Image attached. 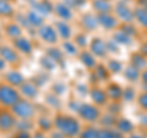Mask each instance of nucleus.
I'll return each mask as SVG.
<instances>
[{"label":"nucleus","mask_w":147,"mask_h":138,"mask_svg":"<svg viewBox=\"0 0 147 138\" xmlns=\"http://www.w3.org/2000/svg\"><path fill=\"white\" fill-rule=\"evenodd\" d=\"M135 99V89L132 88V87H125V88L123 89V98L121 100L124 102H132V100Z\"/></svg>","instance_id":"4c0bfd02"},{"label":"nucleus","mask_w":147,"mask_h":138,"mask_svg":"<svg viewBox=\"0 0 147 138\" xmlns=\"http://www.w3.org/2000/svg\"><path fill=\"white\" fill-rule=\"evenodd\" d=\"M26 20H27V22H28L30 26H32V27H38V28L44 23L43 16L40 15V13H38L37 11H34V10L28 11V13L26 15Z\"/></svg>","instance_id":"5701e85b"},{"label":"nucleus","mask_w":147,"mask_h":138,"mask_svg":"<svg viewBox=\"0 0 147 138\" xmlns=\"http://www.w3.org/2000/svg\"><path fill=\"white\" fill-rule=\"evenodd\" d=\"M74 43L77 45V48H85L86 45H87L86 36H84V34H77L75 37V40H74Z\"/></svg>","instance_id":"79ce46f5"},{"label":"nucleus","mask_w":147,"mask_h":138,"mask_svg":"<svg viewBox=\"0 0 147 138\" xmlns=\"http://www.w3.org/2000/svg\"><path fill=\"white\" fill-rule=\"evenodd\" d=\"M40 65L44 67V70L53 71V70H55V67H57L58 64L55 62L53 59H50L48 55H45V56H43L42 59H40Z\"/></svg>","instance_id":"c9c22d12"},{"label":"nucleus","mask_w":147,"mask_h":138,"mask_svg":"<svg viewBox=\"0 0 147 138\" xmlns=\"http://www.w3.org/2000/svg\"><path fill=\"white\" fill-rule=\"evenodd\" d=\"M63 50L69 55H77L79 54V49H77V45L70 42V40H64L63 43Z\"/></svg>","instance_id":"72a5a7b5"},{"label":"nucleus","mask_w":147,"mask_h":138,"mask_svg":"<svg viewBox=\"0 0 147 138\" xmlns=\"http://www.w3.org/2000/svg\"><path fill=\"white\" fill-rule=\"evenodd\" d=\"M6 82H7V84H10L12 87H20L25 82V77L22 73L13 70L6 73Z\"/></svg>","instance_id":"4be33fe9"},{"label":"nucleus","mask_w":147,"mask_h":138,"mask_svg":"<svg viewBox=\"0 0 147 138\" xmlns=\"http://www.w3.org/2000/svg\"><path fill=\"white\" fill-rule=\"evenodd\" d=\"M80 61L82 62V65L86 68H88V70H93L96 65H97L96 56L91 52H86V50L80 53Z\"/></svg>","instance_id":"aec40b11"},{"label":"nucleus","mask_w":147,"mask_h":138,"mask_svg":"<svg viewBox=\"0 0 147 138\" xmlns=\"http://www.w3.org/2000/svg\"><path fill=\"white\" fill-rule=\"evenodd\" d=\"M54 11L57 13V16L59 18H61V21H69L72 17V11L66 4L59 3L54 6Z\"/></svg>","instance_id":"a211bd4d"},{"label":"nucleus","mask_w":147,"mask_h":138,"mask_svg":"<svg viewBox=\"0 0 147 138\" xmlns=\"http://www.w3.org/2000/svg\"><path fill=\"white\" fill-rule=\"evenodd\" d=\"M5 67H6V62L1 56H0V71H3Z\"/></svg>","instance_id":"8fccbe9b"},{"label":"nucleus","mask_w":147,"mask_h":138,"mask_svg":"<svg viewBox=\"0 0 147 138\" xmlns=\"http://www.w3.org/2000/svg\"><path fill=\"white\" fill-rule=\"evenodd\" d=\"M0 39H1V32H0Z\"/></svg>","instance_id":"603ef678"},{"label":"nucleus","mask_w":147,"mask_h":138,"mask_svg":"<svg viewBox=\"0 0 147 138\" xmlns=\"http://www.w3.org/2000/svg\"><path fill=\"white\" fill-rule=\"evenodd\" d=\"M134 20H136L139 23L144 27V28H147V10L146 7H137L134 10Z\"/></svg>","instance_id":"393cba45"},{"label":"nucleus","mask_w":147,"mask_h":138,"mask_svg":"<svg viewBox=\"0 0 147 138\" xmlns=\"http://www.w3.org/2000/svg\"><path fill=\"white\" fill-rule=\"evenodd\" d=\"M66 87L64 83H55L53 86V93H55L57 95H61L63 93H65Z\"/></svg>","instance_id":"37998d69"},{"label":"nucleus","mask_w":147,"mask_h":138,"mask_svg":"<svg viewBox=\"0 0 147 138\" xmlns=\"http://www.w3.org/2000/svg\"><path fill=\"white\" fill-rule=\"evenodd\" d=\"M130 65L136 67L137 70H145V68L147 67V58L145 56V55H142L140 52L139 53H134L131 55L130 58Z\"/></svg>","instance_id":"412c9836"},{"label":"nucleus","mask_w":147,"mask_h":138,"mask_svg":"<svg viewBox=\"0 0 147 138\" xmlns=\"http://www.w3.org/2000/svg\"><path fill=\"white\" fill-rule=\"evenodd\" d=\"M47 55L53 59V60L58 64V65H61L63 61H64V54H63V50L59 49V48H49L47 50Z\"/></svg>","instance_id":"cd10ccee"},{"label":"nucleus","mask_w":147,"mask_h":138,"mask_svg":"<svg viewBox=\"0 0 147 138\" xmlns=\"http://www.w3.org/2000/svg\"><path fill=\"white\" fill-rule=\"evenodd\" d=\"M140 53L142 55H145V56L147 58V42H145L144 44L141 45V48H140Z\"/></svg>","instance_id":"de8ad7c7"},{"label":"nucleus","mask_w":147,"mask_h":138,"mask_svg":"<svg viewBox=\"0 0 147 138\" xmlns=\"http://www.w3.org/2000/svg\"><path fill=\"white\" fill-rule=\"evenodd\" d=\"M98 133H99V130L90 126L85 128V130H81L79 133V137L80 138H98Z\"/></svg>","instance_id":"473e14b6"},{"label":"nucleus","mask_w":147,"mask_h":138,"mask_svg":"<svg viewBox=\"0 0 147 138\" xmlns=\"http://www.w3.org/2000/svg\"><path fill=\"white\" fill-rule=\"evenodd\" d=\"M137 103H139V107L144 110L145 113H147V92L146 90L139 95V98H137Z\"/></svg>","instance_id":"ea45409f"},{"label":"nucleus","mask_w":147,"mask_h":138,"mask_svg":"<svg viewBox=\"0 0 147 138\" xmlns=\"http://www.w3.org/2000/svg\"><path fill=\"white\" fill-rule=\"evenodd\" d=\"M20 94L22 96H25L26 99H34L38 95V86L34 82L31 81H25L24 83L20 86Z\"/></svg>","instance_id":"9b49d317"},{"label":"nucleus","mask_w":147,"mask_h":138,"mask_svg":"<svg viewBox=\"0 0 147 138\" xmlns=\"http://www.w3.org/2000/svg\"><path fill=\"white\" fill-rule=\"evenodd\" d=\"M0 56H1L6 64H17L20 61V56H18V52L9 45H0Z\"/></svg>","instance_id":"6e6552de"},{"label":"nucleus","mask_w":147,"mask_h":138,"mask_svg":"<svg viewBox=\"0 0 147 138\" xmlns=\"http://www.w3.org/2000/svg\"><path fill=\"white\" fill-rule=\"evenodd\" d=\"M124 76H125V78H126L127 81L136 82L140 78V76H141V71L137 70L136 67L130 65V66H127L125 70H124Z\"/></svg>","instance_id":"bb28decb"},{"label":"nucleus","mask_w":147,"mask_h":138,"mask_svg":"<svg viewBox=\"0 0 147 138\" xmlns=\"http://www.w3.org/2000/svg\"><path fill=\"white\" fill-rule=\"evenodd\" d=\"M146 10H147V6H146Z\"/></svg>","instance_id":"5fc2aeb1"},{"label":"nucleus","mask_w":147,"mask_h":138,"mask_svg":"<svg viewBox=\"0 0 147 138\" xmlns=\"http://www.w3.org/2000/svg\"><path fill=\"white\" fill-rule=\"evenodd\" d=\"M13 48H15L18 53H22L25 55H30L33 52V47H32V43L30 42L28 38L26 37H18V38L13 39Z\"/></svg>","instance_id":"f8f14e48"},{"label":"nucleus","mask_w":147,"mask_h":138,"mask_svg":"<svg viewBox=\"0 0 147 138\" xmlns=\"http://www.w3.org/2000/svg\"><path fill=\"white\" fill-rule=\"evenodd\" d=\"M53 126H54V121H52L49 117L43 116V117H40L38 121V127L40 128V131H43V132L50 131L53 128Z\"/></svg>","instance_id":"f704fd0d"},{"label":"nucleus","mask_w":147,"mask_h":138,"mask_svg":"<svg viewBox=\"0 0 147 138\" xmlns=\"http://www.w3.org/2000/svg\"><path fill=\"white\" fill-rule=\"evenodd\" d=\"M21 98V94L15 87L10 84H0V104L3 107H12L18 99Z\"/></svg>","instance_id":"7ed1b4c3"},{"label":"nucleus","mask_w":147,"mask_h":138,"mask_svg":"<svg viewBox=\"0 0 147 138\" xmlns=\"http://www.w3.org/2000/svg\"><path fill=\"white\" fill-rule=\"evenodd\" d=\"M31 138H47V137H45L43 131H38V132H36L33 136H31Z\"/></svg>","instance_id":"09e8293b"},{"label":"nucleus","mask_w":147,"mask_h":138,"mask_svg":"<svg viewBox=\"0 0 147 138\" xmlns=\"http://www.w3.org/2000/svg\"><path fill=\"white\" fill-rule=\"evenodd\" d=\"M140 78L142 80V82H144V84L147 86V67L145 68V70H142V71H141V76H140Z\"/></svg>","instance_id":"49530a36"},{"label":"nucleus","mask_w":147,"mask_h":138,"mask_svg":"<svg viewBox=\"0 0 147 138\" xmlns=\"http://www.w3.org/2000/svg\"><path fill=\"white\" fill-rule=\"evenodd\" d=\"M33 10L40 13L42 16H47L54 11V6L48 0H40V1L33 3Z\"/></svg>","instance_id":"2eb2a0df"},{"label":"nucleus","mask_w":147,"mask_h":138,"mask_svg":"<svg viewBox=\"0 0 147 138\" xmlns=\"http://www.w3.org/2000/svg\"><path fill=\"white\" fill-rule=\"evenodd\" d=\"M7 1H11V0H7Z\"/></svg>","instance_id":"864d4df0"},{"label":"nucleus","mask_w":147,"mask_h":138,"mask_svg":"<svg viewBox=\"0 0 147 138\" xmlns=\"http://www.w3.org/2000/svg\"><path fill=\"white\" fill-rule=\"evenodd\" d=\"M129 138H144V137L140 136V135H135V133H130V136H129Z\"/></svg>","instance_id":"3c124183"},{"label":"nucleus","mask_w":147,"mask_h":138,"mask_svg":"<svg viewBox=\"0 0 147 138\" xmlns=\"http://www.w3.org/2000/svg\"><path fill=\"white\" fill-rule=\"evenodd\" d=\"M107 68L109 70V72H112V73H119L123 71V64H121V61L113 59V60H110L108 62Z\"/></svg>","instance_id":"e433bc0d"},{"label":"nucleus","mask_w":147,"mask_h":138,"mask_svg":"<svg viewBox=\"0 0 147 138\" xmlns=\"http://www.w3.org/2000/svg\"><path fill=\"white\" fill-rule=\"evenodd\" d=\"M38 34L40 37V39L43 42L48 43V44H54L58 42V33L55 28L50 25H42L38 29Z\"/></svg>","instance_id":"39448f33"},{"label":"nucleus","mask_w":147,"mask_h":138,"mask_svg":"<svg viewBox=\"0 0 147 138\" xmlns=\"http://www.w3.org/2000/svg\"><path fill=\"white\" fill-rule=\"evenodd\" d=\"M13 138H31V135L28 133V131H22V130H18L16 135L13 136Z\"/></svg>","instance_id":"a18cd8bd"},{"label":"nucleus","mask_w":147,"mask_h":138,"mask_svg":"<svg viewBox=\"0 0 147 138\" xmlns=\"http://www.w3.org/2000/svg\"><path fill=\"white\" fill-rule=\"evenodd\" d=\"M94 71V76L98 78L99 81H105L108 80L109 77V70L105 66H102V65H96V67L93 68Z\"/></svg>","instance_id":"2f4dec72"},{"label":"nucleus","mask_w":147,"mask_h":138,"mask_svg":"<svg viewBox=\"0 0 147 138\" xmlns=\"http://www.w3.org/2000/svg\"><path fill=\"white\" fill-rule=\"evenodd\" d=\"M11 111L15 115V117L21 119V120H31L36 114L33 104L26 98L18 99L11 107Z\"/></svg>","instance_id":"f03ea898"},{"label":"nucleus","mask_w":147,"mask_h":138,"mask_svg":"<svg viewBox=\"0 0 147 138\" xmlns=\"http://www.w3.org/2000/svg\"><path fill=\"white\" fill-rule=\"evenodd\" d=\"M92 6L98 13H108L112 12V5H110L109 0H93Z\"/></svg>","instance_id":"b1692460"},{"label":"nucleus","mask_w":147,"mask_h":138,"mask_svg":"<svg viewBox=\"0 0 147 138\" xmlns=\"http://www.w3.org/2000/svg\"><path fill=\"white\" fill-rule=\"evenodd\" d=\"M90 96H91V100L94 103V105H97V107L105 105L108 102V96H107L105 90L98 88V87H94V88H92L90 90Z\"/></svg>","instance_id":"ddd939ff"},{"label":"nucleus","mask_w":147,"mask_h":138,"mask_svg":"<svg viewBox=\"0 0 147 138\" xmlns=\"http://www.w3.org/2000/svg\"><path fill=\"white\" fill-rule=\"evenodd\" d=\"M120 29H121L123 32H125V33H126L127 36H130V37H132V36L136 34V29H135V27L132 26V22H130V23H123V26H121Z\"/></svg>","instance_id":"a19ab883"},{"label":"nucleus","mask_w":147,"mask_h":138,"mask_svg":"<svg viewBox=\"0 0 147 138\" xmlns=\"http://www.w3.org/2000/svg\"><path fill=\"white\" fill-rule=\"evenodd\" d=\"M90 52L93 54L94 56L103 58L108 53L107 43H105L102 38H98V37H96V38L92 39L91 43H90Z\"/></svg>","instance_id":"1a4fd4ad"},{"label":"nucleus","mask_w":147,"mask_h":138,"mask_svg":"<svg viewBox=\"0 0 147 138\" xmlns=\"http://www.w3.org/2000/svg\"><path fill=\"white\" fill-rule=\"evenodd\" d=\"M98 138H124V135L112 128H103V130H99Z\"/></svg>","instance_id":"7c9ffc66"},{"label":"nucleus","mask_w":147,"mask_h":138,"mask_svg":"<svg viewBox=\"0 0 147 138\" xmlns=\"http://www.w3.org/2000/svg\"><path fill=\"white\" fill-rule=\"evenodd\" d=\"M117 120H118V119L115 117V115L110 114V115H107V116L102 117V123H103L104 128H110V127H112L113 125L115 126Z\"/></svg>","instance_id":"58836bf2"},{"label":"nucleus","mask_w":147,"mask_h":138,"mask_svg":"<svg viewBox=\"0 0 147 138\" xmlns=\"http://www.w3.org/2000/svg\"><path fill=\"white\" fill-rule=\"evenodd\" d=\"M98 25L102 26L104 29H114L118 27V18L117 16H113L112 12L108 13H98L97 15Z\"/></svg>","instance_id":"9d476101"},{"label":"nucleus","mask_w":147,"mask_h":138,"mask_svg":"<svg viewBox=\"0 0 147 138\" xmlns=\"http://www.w3.org/2000/svg\"><path fill=\"white\" fill-rule=\"evenodd\" d=\"M107 49H108V52H110V53H118L119 52L118 43H115L113 39L110 40V42H107Z\"/></svg>","instance_id":"c03bdc74"},{"label":"nucleus","mask_w":147,"mask_h":138,"mask_svg":"<svg viewBox=\"0 0 147 138\" xmlns=\"http://www.w3.org/2000/svg\"><path fill=\"white\" fill-rule=\"evenodd\" d=\"M13 15V7L7 0H0V16L11 17Z\"/></svg>","instance_id":"c756f323"},{"label":"nucleus","mask_w":147,"mask_h":138,"mask_svg":"<svg viewBox=\"0 0 147 138\" xmlns=\"http://www.w3.org/2000/svg\"><path fill=\"white\" fill-rule=\"evenodd\" d=\"M54 127L64 137H67V138H74L79 136V133L81 131L80 122L75 117L69 116V115H58L54 119Z\"/></svg>","instance_id":"f257e3e1"},{"label":"nucleus","mask_w":147,"mask_h":138,"mask_svg":"<svg viewBox=\"0 0 147 138\" xmlns=\"http://www.w3.org/2000/svg\"><path fill=\"white\" fill-rule=\"evenodd\" d=\"M113 40L115 43L118 44H123V45H127V44H130L131 43V37L130 36H127L125 32H123L121 29H119L115 33L113 34Z\"/></svg>","instance_id":"c85d7f7f"},{"label":"nucleus","mask_w":147,"mask_h":138,"mask_svg":"<svg viewBox=\"0 0 147 138\" xmlns=\"http://www.w3.org/2000/svg\"><path fill=\"white\" fill-rule=\"evenodd\" d=\"M79 116L87 122H96L100 119V111L97 105L93 104H81L79 110Z\"/></svg>","instance_id":"20e7f679"},{"label":"nucleus","mask_w":147,"mask_h":138,"mask_svg":"<svg viewBox=\"0 0 147 138\" xmlns=\"http://www.w3.org/2000/svg\"><path fill=\"white\" fill-rule=\"evenodd\" d=\"M108 99L113 102H120L123 98V88L118 83H109L105 89Z\"/></svg>","instance_id":"4468645a"},{"label":"nucleus","mask_w":147,"mask_h":138,"mask_svg":"<svg viewBox=\"0 0 147 138\" xmlns=\"http://www.w3.org/2000/svg\"><path fill=\"white\" fill-rule=\"evenodd\" d=\"M115 127H117V131H119L121 135H130V133L134 132V123L125 117L118 119Z\"/></svg>","instance_id":"6ab92c4d"},{"label":"nucleus","mask_w":147,"mask_h":138,"mask_svg":"<svg viewBox=\"0 0 147 138\" xmlns=\"http://www.w3.org/2000/svg\"><path fill=\"white\" fill-rule=\"evenodd\" d=\"M115 13H117V18L121 20L124 23H130V22L134 21V11L123 1L117 4Z\"/></svg>","instance_id":"423d86ee"},{"label":"nucleus","mask_w":147,"mask_h":138,"mask_svg":"<svg viewBox=\"0 0 147 138\" xmlns=\"http://www.w3.org/2000/svg\"><path fill=\"white\" fill-rule=\"evenodd\" d=\"M5 31H6V34L12 39H16V38H18V37L22 36V28L17 23H15V22L6 25Z\"/></svg>","instance_id":"a878e982"},{"label":"nucleus","mask_w":147,"mask_h":138,"mask_svg":"<svg viewBox=\"0 0 147 138\" xmlns=\"http://www.w3.org/2000/svg\"><path fill=\"white\" fill-rule=\"evenodd\" d=\"M55 31L59 37H61L64 40H69L72 36V31L70 28V26L66 23V21H58L55 23Z\"/></svg>","instance_id":"f3484780"},{"label":"nucleus","mask_w":147,"mask_h":138,"mask_svg":"<svg viewBox=\"0 0 147 138\" xmlns=\"http://www.w3.org/2000/svg\"><path fill=\"white\" fill-rule=\"evenodd\" d=\"M81 25L82 27L86 29V31H94L97 27L99 26L98 25V20H97V16L92 15V13H85L84 16L81 18Z\"/></svg>","instance_id":"dca6fc26"},{"label":"nucleus","mask_w":147,"mask_h":138,"mask_svg":"<svg viewBox=\"0 0 147 138\" xmlns=\"http://www.w3.org/2000/svg\"><path fill=\"white\" fill-rule=\"evenodd\" d=\"M16 126V117L12 114V111H6L1 110L0 111V130L1 131H10Z\"/></svg>","instance_id":"0eeeda50"}]
</instances>
